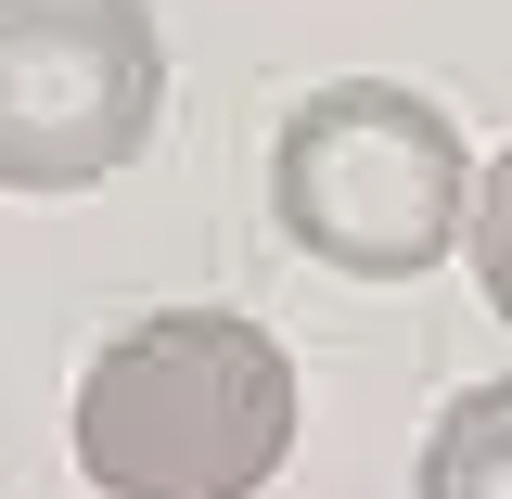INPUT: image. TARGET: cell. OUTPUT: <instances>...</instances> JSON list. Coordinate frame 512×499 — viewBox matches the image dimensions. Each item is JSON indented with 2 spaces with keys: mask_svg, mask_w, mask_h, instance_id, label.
Masks as SVG:
<instances>
[{
  "mask_svg": "<svg viewBox=\"0 0 512 499\" xmlns=\"http://www.w3.org/2000/svg\"><path fill=\"white\" fill-rule=\"evenodd\" d=\"M423 499H512V372L461 384L423 436Z\"/></svg>",
  "mask_w": 512,
  "mask_h": 499,
  "instance_id": "obj_4",
  "label": "cell"
},
{
  "mask_svg": "<svg viewBox=\"0 0 512 499\" xmlns=\"http://www.w3.org/2000/svg\"><path fill=\"white\" fill-rule=\"evenodd\" d=\"M167 39L141 0H0V192H90L154 141Z\"/></svg>",
  "mask_w": 512,
  "mask_h": 499,
  "instance_id": "obj_3",
  "label": "cell"
},
{
  "mask_svg": "<svg viewBox=\"0 0 512 499\" xmlns=\"http://www.w3.org/2000/svg\"><path fill=\"white\" fill-rule=\"evenodd\" d=\"M474 282H487V308L512 320V154H487V180H474Z\"/></svg>",
  "mask_w": 512,
  "mask_h": 499,
  "instance_id": "obj_5",
  "label": "cell"
},
{
  "mask_svg": "<svg viewBox=\"0 0 512 499\" xmlns=\"http://www.w3.org/2000/svg\"><path fill=\"white\" fill-rule=\"evenodd\" d=\"M295 448V359L244 308H154L77 372V474L103 499H256Z\"/></svg>",
  "mask_w": 512,
  "mask_h": 499,
  "instance_id": "obj_1",
  "label": "cell"
},
{
  "mask_svg": "<svg viewBox=\"0 0 512 499\" xmlns=\"http://www.w3.org/2000/svg\"><path fill=\"white\" fill-rule=\"evenodd\" d=\"M269 205H282V231L320 269H346V282H423L474 231V154H461L448 103L397 90V77H333L269 141Z\"/></svg>",
  "mask_w": 512,
  "mask_h": 499,
  "instance_id": "obj_2",
  "label": "cell"
}]
</instances>
